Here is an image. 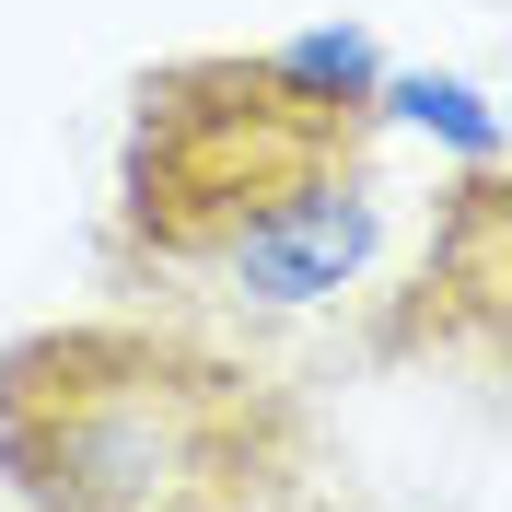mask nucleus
I'll use <instances>...</instances> for the list:
<instances>
[{"mask_svg":"<svg viewBox=\"0 0 512 512\" xmlns=\"http://www.w3.org/2000/svg\"><path fill=\"white\" fill-rule=\"evenodd\" d=\"M0 478L24 512H291L315 408L210 326L70 315L0 350Z\"/></svg>","mask_w":512,"mask_h":512,"instance_id":"f03ea898","label":"nucleus"},{"mask_svg":"<svg viewBox=\"0 0 512 512\" xmlns=\"http://www.w3.org/2000/svg\"><path fill=\"white\" fill-rule=\"evenodd\" d=\"M117 268L210 303H326L384 245L373 94L326 47H198L140 70L117 163Z\"/></svg>","mask_w":512,"mask_h":512,"instance_id":"f257e3e1","label":"nucleus"},{"mask_svg":"<svg viewBox=\"0 0 512 512\" xmlns=\"http://www.w3.org/2000/svg\"><path fill=\"white\" fill-rule=\"evenodd\" d=\"M501 315H512V233H501V175H466L443 198V222H431V256H419V280L396 291V315L373 326L384 361H501Z\"/></svg>","mask_w":512,"mask_h":512,"instance_id":"7ed1b4c3","label":"nucleus"}]
</instances>
